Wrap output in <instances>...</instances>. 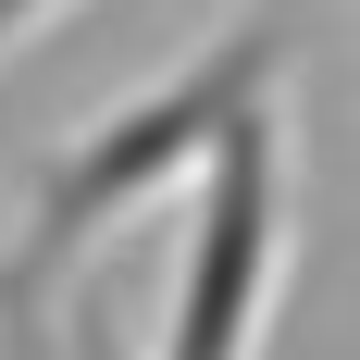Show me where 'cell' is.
Listing matches in <instances>:
<instances>
[{"instance_id": "1", "label": "cell", "mask_w": 360, "mask_h": 360, "mask_svg": "<svg viewBox=\"0 0 360 360\" xmlns=\"http://www.w3.org/2000/svg\"><path fill=\"white\" fill-rule=\"evenodd\" d=\"M286 63H298V13H236V25H224L212 50H186L149 100H112L100 124H75V137L25 174V224H13V249H0V311H50V286L100 249L112 224H137L162 186L199 174V162L286 87Z\"/></svg>"}, {"instance_id": "2", "label": "cell", "mask_w": 360, "mask_h": 360, "mask_svg": "<svg viewBox=\"0 0 360 360\" xmlns=\"http://www.w3.org/2000/svg\"><path fill=\"white\" fill-rule=\"evenodd\" d=\"M274 286H286V87L199 162V212H186L162 360H261ZM87 360H112V348H87Z\"/></svg>"}, {"instance_id": "3", "label": "cell", "mask_w": 360, "mask_h": 360, "mask_svg": "<svg viewBox=\"0 0 360 360\" xmlns=\"http://www.w3.org/2000/svg\"><path fill=\"white\" fill-rule=\"evenodd\" d=\"M63 13H75V0H0V50H25V37L63 25Z\"/></svg>"}]
</instances>
